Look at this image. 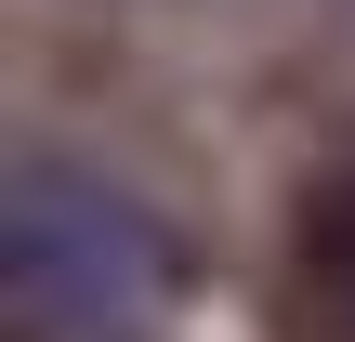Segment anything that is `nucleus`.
Masks as SVG:
<instances>
[{"mask_svg":"<svg viewBox=\"0 0 355 342\" xmlns=\"http://www.w3.org/2000/svg\"><path fill=\"white\" fill-rule=\"evenodd\" d=\"M316 277H329V303L355 316V185L329 198V224H316Z\"/></svg>","mask_w":355,"mask_h":342,"instance_id":"f03ea898","label":"nucleus"},{"mask_svg":"<svg viewBox=\"0 0 355 342\" xmlns=\"http://www.w3.org/2000/svg\"><path fill=\"white\" fill-rule=\"evenodd\" d=\"M0 290H13V342H132L171 303V237L105 171L26 158L0 211Z\"/></svg>","mask_w":355,"mask_h":342,"instance_id":"f257e3e1","label":"nucleus"}]
</instances>
